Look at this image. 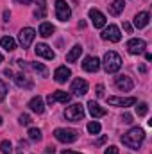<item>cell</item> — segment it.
<instances>
[{
  "label": "cell",
  "instance_id": "obj_6",
  "mask_svg": "<svg viewBox=\"0 0 152 154\" xmlns=\"http://www.w3.org/2000/svg\"><path fill=\"white\" fill-rule=\"evenodd\" d=\"M34 38H36V31H34L32 27H25V29H22L20 34H18V41H20V45H22L23 48H29L31 43L34 41Z\"/></svg>",
  "mask_w": 152,
  "mask_h": 154
},
{
  "label": "cell",
  "instance_id": "obj_24",
  "mask_svg": "<svg viewBox=\"0 0 152 154\" xmlns=\"http://www.w3.org/2000/svg\"><path fill=\"white\" fill-rule=\"evenodd\" d=\"M123 7H125V2H123V0H113V4L109 5V13H111L113 16H118V14L123 11Z\"/></svg>",
  "mask_w": 152,
  "mask_h": 154
},
{
  "label": "cell",
  "instance_id": "obj_21",
  "mask_svg": "<svg viewBox=\"0 0 152 154\" xmlns=\"http://www.w3.org/2000/svg\"><path fill=\"white\" fill-rule=\"evenodd\" d=\"M81 52H82V47H81V45L72 47V50L66 54V61H68V63H75L77 59L81 57Z\"/></svg>",
  "mask_w": 152,
  "mask_h": 154
},
{
  "label": "cell",
  "instance_id": "obj_40",
  "mask_svg": "<svg viewBox=\"0 0 152 154\" xmlns=\"http://www.w3.org/2000/svg\"><path fill=\"white\" fill-rule=\"evenodd\" d=\"M16 2H20V4H23V5H27V4H32V0H16Z\"/></svg>",
  "mask_w": 152,
  "mask_h": 154
},
{
  "label": "cell",
  "instance_id": "obj_29",
  "mask_svg": "<svg viewBox=\"0 0 152 154\" xmlns=\"http://www.w3.org/2000/svg\"><path fill=\"white\" fill-rule=\"evenodd\" d=\"M147 113H149V104L147 102H141V104L136 106V115L138 116H145Z\"/></svg>",
  "mask_w": 152,
  "mask_h": 154
},
{
  "label": "cell",
  "instance_id": "obj_14",
  "mask_svg": "<svg viewBox=\"0 0 152 154\" xmlns=\"http://www.w3.org/2000/svg\"><path fill=\"white\" fill-rule=\"evenodd\" d=\"M34 50H36V56H38V57H45V59H54V57H56V52H54L47 43H38Z\"/></svg>",
  "mask_w": 152,
  "mask_h": 154
},
{
  "label": "cell",
  "instance_id": "obj_11",
  "mask_svg": "<svg viewBox=\"0 0 152 154\" xmlns=\"http://www.w3.org/2000/svg\"><path fill=\"white\" fill-rule=\"evenodd\" d=\"M88 14H90V20H91V23H93L95 29H104L106 27V16L99 9H90Z\"/></svg>",
  "mask_w": 152,
  "mask_h": 154
},
{
  "label": "cell",
  "instance_id": "obj_36",
  "mask_svg": "<svg viewBox=\"0 0 152 154\" xmlns=\"http://www.w3.org/2000/svg\"><path fill=\"white\" fill-rule=\"evenodd\" d=\"M123 29H125V32H127V34H131V32H132V27H131V23H127V22H123Z\"/></svg>",
  "mask_w": 152,
  "mask_h": 154
},
{
  "label": "cell",
  "instance_id": "obj_27",
  "mask_svg": "<svg viewBox=\"0 0 152 154\" xmlns=\"http://www.w3.org/2000/svg\"><path fill=\"white\" fill-rule=\"evenodd\" d=\"M86 129H88V133H90V134H99V133H100V129H102V125L95 120V122H90V124L86 125Z\"/></svg>",
  "mask_w": 152,
  "mask_h": 154
},
{
  "label": "cell",
  "instance_id": "obj_31",
  "mask_svg": "<svg viewBox=\"0 0 152 154\" xmlns=\"http://www.w3.org/2000/svg\"><path fill=\"white\" fill-rule=\"evenodd\" d=\"M18 122H20V125H31L32 118H31L29 115H25V113H22V115L18 116Z\"/></svg>",
  "mask_w": 152,
  "mask_h": 154
},
{
  "label": "cell",
  "instance_id": "obj_30",
  "mask_svg": "<svg viewBox=\"0 0 152 154\" xmlns=\"http://www.w3.org/2000/svg\"><path fill=\"white\" fill-rule=\"evenodd\" d=\"M0 152L2 154H11L13 152V145H11L9 140H4V142L0 143Z\"/></svg>",
  "mask_w": 152,
  "mask_h": 154
},
{
  "label": "cell",
  "instance_id": "obj_3",
  "mask_svg": "<svg viewBox=\"0 0 152 154\" xmlns=\"http://www.w3.org/2000/svg\"><path fill=\"white\" fill-rule=\"evenodd\" d=\"M54 136L57 142L61 143H74L77 138H79V133L75 129H66V127H57L54 131Z\"/></svg>",
  "mask_w": 152,
  "mask_h": 154
},
{
  "label": "cell",
  "instance_id": "obj_2",
  "mask_svg": "<svg viewBox=\"0 0 152 154\" xmlns=\"http://www.w3.org/2000/svg\"><path fill=\"white\" fill-rule=\"evenodd\" d=\"M102 65H104V70H106L108 74H114V72H118V70L122 68V57H120L116 52L109 50V52L104 54Z\"/></svg>",
  "mask_w": 152,
  "mask_h": 154
},
{
  "label": "cell",
  "instance_id": "obj_33",
  "mask_svg": "<svg viewBox=\"0 0 152 154\" xmlns=\"http://www.w3.org/2000/svg\"><path fill=\"white\" fill-rule=\"evenodd\" d=\"M104 154H118V147L111 145V147H108V149H106V152H104Z\"/></svg>",
  "mask_w": 152,
  "mask_h": 154
},
{
  "label": "cell",
  "instance_id": "obj_44",
  "mask_svg": "<svg viewBox=\"0 0 152 154\" xmlns=\"http://www.w3.org/2000/svg\"><path fill=\"white\" fill-rule=\"evenodd\" d=\"M145 59H147V61H150V59H152V54H149V52H147V54H145Z\"/></svg>",
  "mask_w": 152,
  "mask_h": 154
},
{
  "label": "cell",
  "instance_id": "obj_32",
  "mask_svg": "<svg viewBox=\"0 0 152 154\" xmlns=\"http://www.w3.org/2000/svg\"><path fill=\"white\" fill-rule=\"evenodd\" d=\"M5 95H7V84L4 81H0V102L5 99Z\"/></svg>",
  "mask_w": 152,
  "mask_h": 154
},
{
  "label": "cell",
  "instance_id": "obj_15",
  "mask_svg": "<svg viewBox=\"0 0 152 154\" xmlns=\"http://www.w3.org/2000/svg\"><path fill=\"white\" fill-rule=\"evenodd\" d=\"M70 77H72V70L66 68V66H59V68H56V72H54V81L59 82V84L66 82Z\"/></svg>",
  "mask_w": 152,
  "mask_h": 154
},
{
  "label": "cell",
  "instance_id": "obj_26",
  "mask_svg": "<svg viewBox=\"0 0 152 154\" xmlns=\"http://www.w3.org/2000/svg\"><path fill=\"white\" fill-rule=\"evenodd\" d=\"M36 18H45L47 16V2L45 0H38V9L34 11Z\"/></svg>",
  "mask_w": 152,
  "mask_h": 154
},
{
  "label": "cell",
  "instance_id": "obj_7",
  "mask_svg": "<svg viewBox=\"0 0 152 154\" xmlns=\"http://www.w3.org/2000/svg\"><path fill=\"white\" fill-rule=\"evenodd\" d=\"M72 100V93H66V91H63V90H57V91H54V93H50L48 97H47V102L52 106V104H56V102H61V104H68Z\"/></svg>",
  "mask_w": 152,
  "mask_h": 154
},
{
  "label": "cell",
  "instance_id": "obj_5",
  "mask_svg": "<svg viewBox=\"0 0 152 154\" xmlns=\"http://www.w3.org/2000/svg\"><path fill=\"white\" fill-rule=\"evenodd\" d=\"M56 16L59 22H66L72 16V9L66 0H56Z\"/></svg>",
  "mask_w": 152,
  "mask_h": 154
},
{
  "label": "cell",
  "instance_id": "obj_10",
  "mask_svg": "<svg viewBox=\"0 0 152 154\" xmlns=\"http://www.w3.org/2000/svg\"><path fill=\"white\" fill-rule=\"evenodd\" d=\"M145 48H147V43L140 38H132V39L127 41L129 54H141V52H145Z\"/></svg>",
  "mask_w": 152,
  "mask_h": 154
},
{
  "label": "cell",
  "instance_id": "obj_35",
  "mask_svg": "<svg viewBox=\"0 0 152 154\" xmlns=\"http://www.w3.org/2000/svg\"><path fill=\"white\" fill-rule=\"evenodd\" d=\"M102 95H104V86L97 84V97H102Z\"/></svg>",
  "mask_w": 152,
  "mask_h": 154
},
{
  "label": "cell",
  "instance_id": "obj_8",
  "mask_svg": "<svg viewBox=\"0 0 152 154\" xmlns=\"http://www.w3.org/2000/svg\"><path fill=\"white\" fill-rule=\"evenodd\" d=\"M102 39H106V41H113V43H118L120 39H122V34H120V29L116 27V25H109V27H106L104 31H102Z\"/></svg>",
  "mask_w": 152,
  "mask_h": 154
},
{
  "label": "cell",
  "instance_id": "obj_20",
  "mask_svg": "<svg viewBox=\"0 0 152 154\" xmlns=\"http://www.w3.org/2000/svg\"><path fill=\"white\" fill-rule=\"evenodd\" d=\"M149 20H150L149 13H147V11H141V13H138V14L134 16V27H136V29H143V27L149 25Z\"/></svg>",
  "mask_w": 152,
  "mask_h": 154
},
{
  "label": "cell",
  "instance_id": "obj_13",
  "mask_svg": "<svg viewBox=\"0 0 152 154\" xmlns=\"http://www.w3.org/2000/svg\"><path fill=\"white\" fill-rule=\"evenodd\" d=\"M114 84H116V88H118L120 91H131L132 86H134L132 79L129 75H116L114 77Z\"/></svg>",
  "mask_w": 152,
  "mask_h": 154
},
{
  "label": "cell",
  "instance_id": "obj_45",
  "mask_svg": "<svg viewBox=\"0 0 152 154\" xmlns=\"http://www.w3.org/2000/svg\"><path fill=\"white\" fill-rule=\"evenodd\" d=\"M2 122H4V120H2V116H0V125H2Z\"/></svg>",
  "mask_w": 152,
  "mask_h": 154
},
{
  "label": "cell",
  "instance_id": "obj_16",
  "mask_svg": "<svg viewBox=\"0 0 152 154\" xmlns=\"http://www.w3.org/2000/svg\"><path fill=\"white\" fill-rule=\"evenodd\" d=\"M82 68H84L86 72H90V74H93V72H97V70L100 68V61H99V57H93V56H88V57L84 59V63H82Z\"/></svg>",
  "mask_w": 152,
  "mask_h": 154
},
{
  "label": "cell",
  "instance_id": "obj_28",
  "mask_svg": "<svg viewBox=\"0 0 152 154\" xmlns=\"http://www.w3.org/2000/svg\"><path fill=\"white\" fill-rule=\"evenodd\" d=\"M29 138H31L32 142H39V140L43 138L41 129H38V127H31V129H29Z\"/></svg>",
  "mask_w": 152,
  "mask_h": 154
},
{
  "label": "cell",
  "instance_id": "obj_34",
  "mask_svg": "<svg viewBox=\"0 0 152 154\" xmlns=\"http://www.w3.org/2000/svg\"><path fill=\"white\" fill-rule=\"evenodd\" d=\"M122 120H123L125 124H132V116L129 115V113H125V115L122 116Z\"/></svg>",
  "mask_w": 152,
  "mask_h": 154
},
{
  "label": "cell",
  "instance_id": "obj_18",
  "mask_svg": "<svg viewBox=\"0 0 152 154\" xmlns=\"http://www.w3.org/2000/svg\"><path fill=\"white\" fill-rule=\"evenodd\" d=\"M27 106H29L31 111H34V113H38V115H41V113L45 111V102H43V99H41L39 95L38 97H32Z\"/></svg>",
  "mask_w": 152,
  "mask_h": 154
},
{
  "label": "cell",
  "instance_id": "obj_46",
  "mask_svg": "<svg viewBox=\"0 0 152 154\" xmlns=\"http://www.w3.org/2000/svg\"><path fill=\"white\" fill-rule=\"evenodd\" d=\"M0 63H2V54H0Z\"/></svg>",
  "mask_w": 152,
  "mask_h": 154
},
{
  "label": "cell",
  "instance_id": "obj_19",
  "mask_svg": "<svg viewBox=\"0 0 152 154\" xmlns=\"http://www.w3.org/2000/svg\"><path fill=\"white\" fill-rule=\"evenodd\" d=\"M88 111H90V115L93 116L95 120L106 115V109H104V108H100V106H99V102H95V100H90V102H88Z\"/></svg>",
  "mask_w": 152,
  "mask_h": 154
},
{
  "label": "cell",
  "instance_id": "obj_4",
  "mask_svg": "<svg viewBox=\"0 0 152 154\" xmlns=\"http://www.w3.org/2000/svg\"><path fill=\"white\" fill-rule=\"evenodd\" d=\"M65 118L72 122H81L84 118V106L82 104H72L65 109Z\"/></svg>",
  "mask_w": 152,
  "mask_h": 154
},
{
  "label": "cell",
  "instance_id": "obj_17",
  "mask_svg": "<svg viewBox=\"0 0 152 154\" xmlns=\"http://www.w3.org/2000/svg\"><path fill=\"white\" fill-rule=\"evenodd\" d=\"M13 79H14V82H16L18 88H25V90H32L34 88V82L25 74H16V75H13Z\"/></svg>",
  "mask_w": 152,
  "mask_h": 154
},
{
  "label": "cell",
  "instance_id": "obj_42",
  "mask_svg": "<svg viewBox=\"0 0 152 154\" xmlns=\"http://www.w3.org/2000/svg\"><path fill=\"white\" fill-rule=\"evenodd\" d=\"M4 74H5V75H7V77H13V72H11V70H9V68H7V70H5V72H4Z\"/></svg>",
  "mask_w": 152,
  "mask_h": 154
},
{
  "label": "cell",
  "instance_id": "obj_1",
  "mask_svg": "<svg viewBox=\"0 0 152 154\" xmlns=\"http://www.w3.org/2000/svg\"><path fill=\"white\" fill-rule=\"evenodd\" d=\"M143 140H145V131L141 127H132L122 136V143L125 147H129V149H134V151L141 147Z\"/></svg>",
  "mask_w": 152,
  "mask_h": 154
},
{
  "label": "cell",
  "instance_id": "obj_25",
  "mask_svg": "<svg viewBox=\"0 0 152 154\" xmlns=\"http://www.w3.org/2000/svg\"><path fill=\"white\" fill-rule=\"evenodd\" d=\"M29 68H32L36 74H39L41 77H47L48 75V70H47V66L45 65H41V63H31L29 65Z\"/></svg>",
  "mask_w": 152,
  "mask_h": 154
},
{
  "label": "cell",
  "instance_id": "obj_23",
  "mask_svg": "<svg viewBox=\"0 0 152 154\" xmlns=\"http://www.w3.org/2000/svg\"><path fill=\"white\" fill-rule=\"evenodd\" d=\"M0 45H2V48L7 50V52H13V50L16 48V41L11 38V36H4V38L0 39Z\"/></svg>",
  "mask_w": 152,
  "mask_h": 154
},
{
  "label": "cell",
  "instance_id": "obj_22",
  "mask_svg": "<svg viewBox=\"0 0 152 154\" xmlns=\"http://www.w3.org/2000/svg\"><path fill=\"white\" fill-rule=\"evenodd\" d=\"M54 25L52 23H48V22H43L41 25H39V36H43V38H48V36H52L54 34Z\"/></svg>",
  "mask_w": 152,
  "mask_h": 154
},
{
  "label": "cell",
  "instance_id": "obj_43",
  "mask_svg": "<svg viewBox=\"0 0 152 154\" xmlns=\"http://www.w3.org/2000/svg\"><path fill=\"white\" fill-rule=\"evenodd\" d=\"M140 72H141V74H145V72H147V68H145V65H141V66H140Z\"/></svg>",
  "mask_w": 152,
  "mask_h": 154
},
{
  "label": "cell",
  "instance_id": "obj_38",
  "mask_svg": "<svg viewBox=\"0 0 152 154\" xmlns=\"http://www.w3.org/2000/svg\"><path fill=\"white\" fill-rule=\"evenodd\" d=\"M9 18H11V13L9 11H4V22H9Z\"/></svg>",
  "mask_w": 152,
  "mask_h": 154
},
{
  "label": "cell",
  "instance_id": "obj_41",
  "mask_svg": "<svg viewBox=\"0 0 152 154\" xmlns=\"http://www.w3.org/2000/svg\"><path fill=\"white\" fill-rule=\"evenodd\" d=\"M61 154H81V152H74V151H68V149H65Z\"/></svg>",
  "mask_w": 152,
  "mask_h": 154
},
{
  "label": "cell",
  "instance_id": "obj_37",
  "mask_svg": "<svg viewBox=\"0 0 152 154\" xmlns=\"http://www.w3.org/2000/svg\"><path fill=\"white\" fill-rule=\"evenodd\" d=\"M106 140H108V136H100V138L97 140V143H95V145H102V143H104Z\"/></svg>",
  "mask_w": 152,
  "mask_h": 154
},
{
  "label": "cell",
  "instance_id": "obj_9",
  "mask_svg": "<svg viewBox=\"0 0 152 154\" xmlns=\"http://www.w3.org/2000/svg\"><path fill=\"white\" fill-rule=\"evenodd\" d=\"M109 106H118V108H129V106H134L138 100L134 97H109L108 99Z\"/></svg>",
  "mask_w": 152,
  "mask_h": 154
},
{
  "label": "cell",
  "instance_id": "obj_12",
  "mask_svg": "<svg viewBox=\"0 0 152 154\" xmlns=\"http://www.w3.org/2000/svg\"><path fill=\"white\" fill-rule=\"evenodd\" d=\"M88 81H84V79H75L74 82H72V88H70V91H72V95H77V97H81V95H86L88 93Z\"/></svg>",
  "mask_w": 152,
  "mask_h": 154
},
{
  "label": "cell",
  "instance_id": "obj_39",
  "mask_svg": "<svg viewBox=\"0 0 152 154\" xmlns=\"http://www.w3.org/2000/svg\"><path fill=\"white\" fill-rule=\"evenodd\" d=\"M45 154H56V149L54 147H47L45 149Z\"/></svg>",
  "mask_w": 152,
  "mask_h": 154
}]
</instances>
